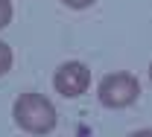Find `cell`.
Instances as JSON below:
<instances>
[{
	"instance_id": "6da1fadb",
	"label": "cell",
	"mask_w": 152,
	"mask_h": 137,
	"mask_svg": "<svg viewBox=\"0 0 152 137\" xmlns=\"http://www.w3.org/2000/svg\"><path fill=\"white\" fill-rule=\"evenodd\" d=\"M12 120H15V125H18L20 131H26V134H32V137H44V134H50L56 128L58 111L44 94L23 91L12 102Z\"/></svg>"
},
{
	"instance_id": "7a4b0ae2",
	"label": "cell",
	"mask_w": 152,
	"mask_h": 137,
	"mask_svg": "<svg viewBox=\"0 0 152 137\" xmlns=\"http://www.w3.org/2000/svg\"><path fill=\"white\" fill-rule=\"evenodd\" d=\"M140 96V82L134 73L126 70H117V73H105L96 85V99L102 108H111V111H123V108H132Z\"/></svg>"
},
{
	"instance_id": "3957f363",
	"label": "cell",
	"mask_w": 152,
	"mask_h": 137,
	"mask_svg": "<svg viewBox=\"0 0 152 137\" xmlns=\"http://www.w3.org/2000/svg\"><path fill=\"white\" fill-rule=\"evenodd\" d=\"M53 88L64 99H79L91 88V67L85 61H64L53 73Z\"/></svg>"
},
{
	"instance_id": "277c9868",
	"label": "cell",
	"mask_w": 152,
	"mask_h": 137,
	"mask_svg": "<svg viewBox=\"0 0 152 137\" xmlns=\"http://www.w3.org/2000/svg\"><path fill=\"white\" fill-rule=\"evenodd\" d=\"M12 61H15V56H12V47H9L6 41H0V79L12 70Z\"/></svg>"
},
{
	"instance_id": "5b68a950",
	"label": "cell",
	"mask_w": 152,
	"mask_h": 137,
	"mask_svg": "<svg viewBox=\"0 0 152 137\" xmlns=\"http://www.w3.org/2000/svg\"><path fill=\"white\" fill-rule=\"evenodd\" d=\"M12 18H15V9H12V0H0V32L12 23Z\"/></svg>"
},
{
	"instance_id": "8992f818",
	"label": "cell",
	"mask_w": 152,
	"mask_h": 137,
	"mask_svg": "<svg viewBox=\"0 0 152 137\" xmlns=\"http://www.w3.org/2000/svg\"><path fill=\"white\" fill-rule=\"evenodd\" d=\"M61 3H64L67 9H76V12H79V9H88V6H94L96 0H61Z\"/></svg>"
},
{
	"instance_id": "52a82bcc",
	"label": "cell",
	"mask_w": 152,
	"mask_h": 137,
	"mask_svg": "<svg viewBox=\"0 0 152 137\" xmlns=\"http://www.w3.org/2000/svg\"><path fill=\"white\" fill-rule=\"evenodd\" d=\"M129 137H152V128H137V131H132Z\"/></svg>"
},
{
	"instance_id": "ba28073f",
	"label": "cell",
	"mask_w": 152,
	"mask_h": 137,
	"mask_svg": "<svg viewBox=\"0 0 152 137\" xmlns=\"http://www.w3.org/2000/svg\"><path fill=\"white\" fill-rule=\"evenodd\" d=\"M149 82H152V64H149Z\"/></svg>"
}]
</instances>
